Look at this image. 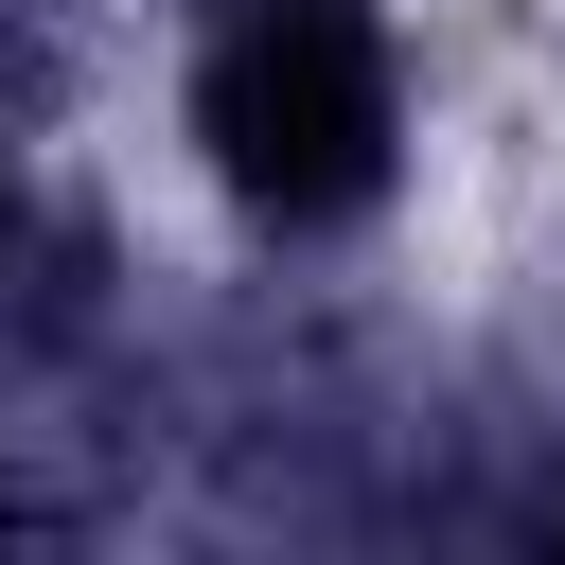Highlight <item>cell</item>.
<instances>
[{"label":"cell","instance_id":"cell-1","mask_svg":"<svg viewBox=\"0 0 565 565\" xmlns=\"http://www.w3.org/2000/svg\"><path fill=\"white\" fill-rule=\"evenodd\" d=\"M194 159L265 230H353L406 177L388 0H212L194 18Z\"/></svg>","mask_w":565,"mask_h":565},{"label":"cell","instance_id":"cell-2","mask_svg":"<svg viewBox=\"0 0 565 565\" xmlns=\"http://www.w3.org/2000/svg\"><path fill=\"white\" fill-rule=\"evenodd\" d=\"M547 565H565V547H547Z\"/></svg>","mask_w":565,"mask_h":565}]
</instances>
